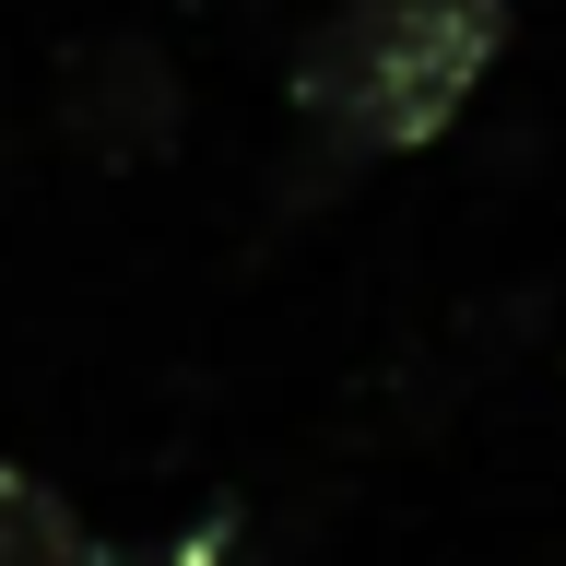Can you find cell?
<instances>
[{
    "mask_svg": "<svg viewBox=\"0 0 566 566\" xmlns=\"http://www.w3.org/2000/svg\"><path fill=\"white\" fill-rule=\"evenodd\" d=\"M106 566H189V555H106Z\"/></svg>",
    "mask_w": 566,
    "mask_h": 566,
    "instance_id": "cell-4",
    "label": "cell"
},
{
    "mask_svg": "<svg viewBox=\"0 0 566 566\" xmlns=\"http://www.w3.org/2000/svg\"><path fill=\"white\" fill-rule=\"evenodd\" d=\"M0 566H106L95 531L71 520L60 484H35V472H0Z\"/></svg>",
    "mask_w": 566,
    "mask_h": 566,
    "instance_id": "cell-3",
    "label": "cell"
},
{
    "mask_svg": "<svg viewBox=\"0 0 566 566\" xmlns=\"http://www.w3.org/2000/svg\"><path fill=\"white\" fill-rule=\"evenodd\" d=\"M71 142H95L106 166H142V154H166L177 142V83L166 60L142 48V35H95V48H71Z\"/></svg>",
    "mask_w": 566,
    "mask_h": 566,
    "instance_id": "cell-2",
    "label": "cell"
},
{
    "mask_svg": "<svg viewBox=\"0 0 566 566\" xmlns=\"http://www.w3.org/2000/svg\"><path fill=\"white\" fill-rule=\"evenodd\" d=\"M495 48H507V0H331L295 48V118L318 166L437 142Z\"/></svg>",
    "mask_w": 566,
    "mask_h": 566,
    "instance_id": "cell-1",
    "label": "cell"
}]
</instances>
